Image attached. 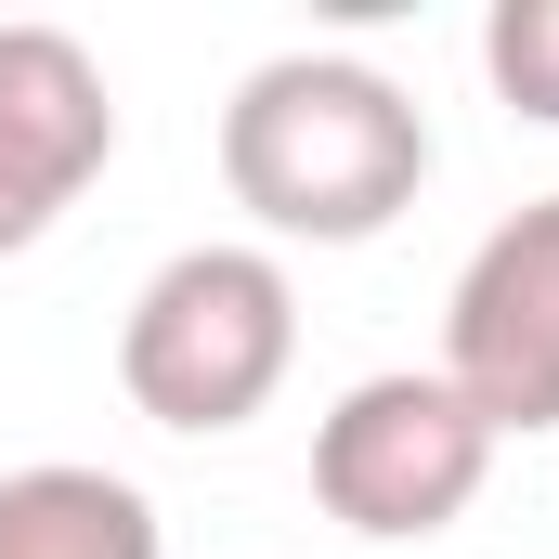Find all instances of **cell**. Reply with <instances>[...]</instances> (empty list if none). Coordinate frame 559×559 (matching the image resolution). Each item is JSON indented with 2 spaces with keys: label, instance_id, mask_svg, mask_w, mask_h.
Returning a JSON list of instances; mask_svg holds the SVG:
<instances>
[{
  "label": "cell",
  "instance_id": "1",
  "mask_svg": "<svg viewBox=\"0 0 559 559\" xmlns=\"http://www.w3.org/2000/svg\"><path fill=\"white\" fill-rule=\"evenodd\" d=\"M429 118L365 52H274L222 105V195L286 248H365L417 209Z\"/></svg>",
  "mask_w": 559,
  "mask_h": 559
},
{
  "label": "cell",
  "instance_id": "2",
  "mask_svg": "<svg viewBox=\"0 0 559 559\" xmlns=\"http://www.w3.org/2000/svg\"><path fill=\"white\" fill-rule=\"evenodd\" d=\"M286 365H299V286L274 248L209 235V248L156 261L143 299L118 312V391H131V417L182 429V442L248 429L286 391Z\"/></svg>",
  "mask_w": 559,
  "mask_h": 559
},
{
  "label": "cell",
  "instance_id": "3",
  "mask_svg": "<svg viewBox=\"0 0 559 559\" xmlns=\"http://www.w3.org/2000/svg\"><path fill=\"white\" fill-rule=\"evenodd\" d=\"M495 481V429L455 404L442 365H391V378H352L325 417H312V495L338 534L365 547H417L442 521H468Z\"/></svg>",
  "mask_w": 559,
  "mask_h": 559
},
{
  "label": "cell",
  "instance_id": "4",
  "mask_svg": "<svg viewBox=\"0 0 559 559\" xmlns=\"http://www.w3.org/2000/svg\"><path fill=\"white\" fill-rule=\"evenodd\" d=\"M442 378L495 442L559 429V195L508 209L442 299Z\"/></svg>",
  "mask_w": 559,
  "mask_h": 559
},
{
  "label": "cell",
  "instance_id": "5",
  "mask_svg": "<svg viewBox=\"0 0 559 559\" xmlns=\"http://www.w3.org/2000/svg\"><path fill=\"white\" fill-rule=\"evenodd\" d=\"M118 156V92L66 26H0V261L39 248Z\"/></svg>",
  "mask_w": 559,
  "mask_h": 559
},
{
  "label": "cell",
  "instance_id": "6",
  "mask_svg": "<svg viewBox=\"0 0 559 559\" xmlns=\"http://www.w3.org/2000/svg\"><path fill=\"white\" fill-rule=\"evenodd\" d=\"M0 559H169V534H156V495L143 481L52 455V468H13L0 481Z\"/></svg>",
  "mask_w": 559,
  "mask_h": 559
},
{
  "label": "cell",
  "instance_id": "7",
  "mask_svg": "<svg viewBox=\"0 0 559 559\" xmlns=\"http://www.w3.org/2000/svg\"><path fill=\"white\" fill-rule=\"evenodd\" d=\"M481 79H495L521 118L559 131V0H495V26H481Z\"/></svg>",
  "mask_w": 559,
  "mask_h": 559
}]
</instances>
